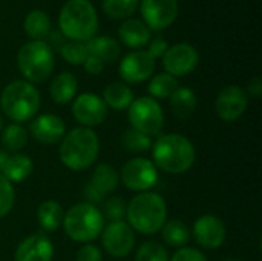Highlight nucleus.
I'll list each match as a JSON object with an SVG mask.
<instances>
[{
	"instance_id": "nucleus-1",
	"label": "nucleus",
	"mask_w": 262,
	"mask_h": 261,
	"mask_svg": "<svg viewBox=\"0 0 262 261\" xmlns=\"http://www.w3.org/2000/svg\"><path fill=\"white\" fill-rule=\"evenodd\" d=\"M154 165L167 174L187 172L196 158L192 142L181 134H164L152 146Z\"/></svg>"
},
{
	"instance_id": "nucleus-2",
	"label": "nucleus",
	"mask_w": 262,
	"mask_h": 261,
	"mask_svg": "<svg viewBox=\"0 0 262 261\" xmlns=\"http://www.w3.org/2000/svg\"><path fill=\"white\" fill-rule=\"evenodd\" d=\"M127 225L144 235H152L161 231L167 220V205L157 192H140L135 195L127 209Z\"/></svg>"
},
{
	"instance_id": "nucleus-3",
	"label": "nucleus",
	"mask_w": 262,
	"mask_h": 261,
	"mask_svg": "<svg viewBox=\"0 0 262 261\" xmlns=\"http://www.w3.org/2000/svg\"><path fill=\"white\" fill-rule=\"evenodd\" d=\"M98 151L100 140L95 131L80 126L64 134L58 155L61 163L71 171H84L95 163Z\"/></svg>"
},
{
	"instance_id": "nucleus-4",
	"label": "nucleus",
	"mask_w": 262,
	"mask_h": 261,
	"mask_svg": "<svg viewBox=\"0 0 262 261\" xmlns=\"http://www.w3.org/2000/svg\"><path fill=\"white\" fill-rule=\"evenodd\" d=\"M58 31L69 40L88 42L98 31V15L89 0H68L58 14Z\"/></svg>"
},
{
	"instance_id": "nucleus-5",
	"label": "nucleus",
	"mask_w": 262,
	"mask_h": 261,
	"mask_svg": "<svg viewBox=\"0 0 262 261\" xmlns=\"http://www.w3.org/2000/svg\"><path fill=\"white\" fill-rule=\"evenodd\" d=\"M0 108L14 123L29 122L40 109V94L37 88L26 80L11 82L2 91Z\"/></svg>"
},
{
	"instance_id": "nucleus-6",
	"label": "nucleus",
	"mask_w": 262,
	"mask_h": 261,
	"mask_svg": "<svg viewBox=\"0 0 262 261\" xmlns=\"http://www.w3.org/2000/svg\"><path fill=\"white\" fill-rule=\"evenodd\" d=\"M63 228L71 240L86 245L101 235L104 217L97 206L86 202L77 203L64 214Z\"/></svg>"
},
{
	"instance_id": "nucleus-7",
	"label": "nucleus",
	"mask_w": 262,
	"mask_h": 261,
	"mask_svg": "<svg viewBox=\"0 0 262 261\" xmlns=\"http://www.w3.org/2000/svg\"><path fill=\"white\" fill-rule=\"evenodd\" d=\"M54 52L45 40L25 43L17 54V66L29 83H41L49 78L54 69Z\"/></svg>"
},
{
	"instance_id": "nucleus-8",
	"label": "nucleus",
	"mask_w": 262,
	"mask_h": 261,
	"mask_svg": "<svg viewBox=\"0 0 262 261\" xmlns=\"http://www.w3.org/2000/svg\"><path fill=\"white\" fill-rule=\"evenodd\" d=\"M129 122L132 129L149 137L160 134L164 125V112L161 105L152 97H140L129 106Z\"/></svg>"
},
{
	"instance_id": "nucleus-9",
	"label": "nucleus",
	"mask_w": 262,
	"mask_h": 261,
	"mask_svg": "<svg viewBox=\"0 0 262 261\" xmlns=\"http://www.w3.org/2000/svg\"><path fill=\"white\" fill-rule=\"evenodd\" d=\"M118 175L121 178V183L129 191L135 192H147L158 182L157 166L154 165V162L143 157L129 160Z\"/></svg>"
},
{
	"instance_id": "nucleus-10",
	"label": "nucleus",
	"mask_w": 262,
	"mask_h": 261,
	"mask_svg": "<svg viewBox=\"0 0 262 261\" xmlns=\"http://www.w3.org/2000/svg\"><path fill=\"white\" fill-rule=\"evenodd\" d=\"M101 242L104 251L115 258L127 257L135 246V232L126 222H112L103 228Z\"/></svg>"
},
{
	"instance_id": "nucleus-11",
	"label": "nucleus",
	"mask_w": 262,
	"mask_h": 261,
	"mask_svg": "<svg viewBox=\"0 0 262 261\" xmlns=\"http://www.w3.org/2000/svg\"><path fill=\"white\" fill-rule=\"evenodd\" d=\"M140 11L150 31H163L177 20L180 6L178 0H141Z\"/></svg>"
},
{
	"instance_id": "nucleus-12",
	"label": "nucleus",
	"mask_w": 262,
	"mask_h": 261,
	"mask_svg": "<svg viewBox=\"0 0 262 261\" xmlns=\"http://www.w3.org/2000/svg\"><path fill=\"white\" fill-rule=\"evenodd\" d=\"M72 115L83 128H95L101 125L107 117V106L103 98L92 92L80 94L74 98Z\"/></svg>"
},
{
	"instance_id": "nucleus-13",
	"label": "nucleus",
	"mask_w": 262,
	"mask_h": 261,
	"mask_svg": "<svg viewBox=\"0 0 262 261\" xmlns=\"http://www.w3.org/2000/svg\"><path fill=\"white\" fill-rule=\"evenodd\" d=\"M200 55L198 51L189 43H178L169 46L166 54L163 55V68L167 74L177 77L189 75L198 66Z\"/></svg>"
},
{
	"instance_id": "nucleus-14",
	"label": "nucleus",
	"mask_w": 262,
	"mask_h": 261,
	"mask_svg": "<svg viewBox=\"0 0 262 261\" xmlns=\"http://www.w3.org/2000/svg\"><path fill=\"white\" fill-rule=\"evenodd\" d=\"M155 71V60L144 49H137L126 54L120 62V77L132 85L143 83L152 77Z\"/></svg>"
},
{
	"instance_id": "nucleus-15",
	"label": "nucleus",
	"mask_w": 262,
	"mask_h": 261,
	"mask_svg": "<svg viewBox=\"0 0 262 261\" xmlns=\"http://www.w3.org/2000/svg\"><path fill=\"white\" fill-rule=\"evenodd\" d=\"M247 105H249L247 92L239 86L230 85L220 91L215 102V109L221 120L235 122L246 112Z\"/></svg>"
},
{
	"instance_id": "nucleus-16",
	"label": "nucleus",
	"mask_w": 262,
	"mask_h": 261,
	"mask_svg": "<svg viewBox=\"0 0 262 261\" xmlns=\"http://www.w3.org/2000/svg\"><path fill=\"white\" fill-rule=\"evenodd\" d=\"M227 229L216 215H203L193 225V237L204 249H218L226 242Z\"/></svg>"
},
{
	"instance_id": "nucleus-17",
	"label": "nucleus",
	"mask_w": 262,
	"mask_h": 261,
	"mask_svg": "<svg viewBox=\"0 0 262 261\" xmlns=\"http://www.w3.org/2000/svg\"><path fill=\"white\" fill-rule=\"evenodd\" d=\"M31 137L43 145H54L60 142L66 134L64 122L54 114H41L35 117L29 125Z\"/></svg>"
},
{
	"instance_id": "nucleus-18",
	"label": "nucleus",
	"mask_w": 262,
	"mask_h": 261,
	"mask_svg": "<svg viewBox=\"0 0 262 261\" xmlns=\"http://www.w3.org/2000/svg\"><path fill=\"white\" fill-rule=\"evenodd\" d=\"M14 258L15 261H52V242L43 234H32L17 246Z\"/></svg>"
},
{
	"instance_id": "nucleus-19",
	"label": "nucleus",
	"mask_w": 262,
	"mask_h": 261,
	"mask_svg": "<svg viewBox=\"0 0 262 261\" xmlns=\"http://www.w3.org/2000/svg\"><path fill=\"white\" fill-rule=\"evenodd\" d=\"M118 37L123 45L135 51L147 46L152 38L150 29L140 18H126L118 28Z\"/></svg>"
},
{
	"instance_id": "nucleus-20",
	"label": "nucleus",
	"mask_w": 262,
	"mask_h": 261,
	"mask_svg": "<svg viewBox=\"0 0 262 261\" xmlns=\"http://www.w3.org/2000/svg\"><path fill=\"white\" fill-rule=\"evenodd\" d=\"M84 43H86L88 54L91 57L98 58L103 63H112V62L118 60V57L121 54L120 43L115 38L107 37V35L92 37L91 40H88Z\"/></svg>"
},
{
	"instance_id": "nucleus-21",
	"label": "nucleus",
	"mask_w": 262,
	"mask_h": 261,
	"mask_svg": "<svg viewBox=\"0 0 262 261\" xmlns=\"http://www.w3.org/2000/svg\"><path fill=\"white\" fill-rule=\"evenodd\" d=\"M77 88H78L77 77L72 72H61L54 77L49 86V94L57 105H66L75 98Z\"/></svg>"
},
{
	"instance_id": "nucleus-22",
	"label": "nucleus",
	"mask_w": 262,
	"mask_h": 261,
	"mask_svg": "<svg viewBox=\"0 0 262 261\" xmlns=\"http://www.w3.org/2000/svg\"><path fill=\"white\" fill-rule=\"evenodd\" d=\"M32 172V160L23 154H8V158L0 171V174L9 183H20L26 180Z\"/></svg>"
},
{
	"instance_id": "nucleus-23",
	"label": "nucleus",
	"mask_w": 262,
	"mask_h": 261,
	"mask_svg": "<svg viewBox=\"0 0 262 261\" xmlns=\"http://www.w3.org/2000/svg\"><path fill=\"white\" fill-rule=\"evenodd\" d=\"M64 211L60 203L54 200L43 202L37 209V222L46 232H54L63 225Z\"/></svg>"
},
{
	"instance_id": "nucleus-24",
	"label": "nucleus",
	"mask_w": 262,
	"mask_h": 261,
	"mask_svg": "<svg viewBox=\"0 0 262 261\" xmlns=\"http://www.w3.org/2000/svg\"><path fill=\"white\" fill-rule=\"evenodd\" d=\"M101 98L107 108H112L115 111H124L134 102V92L127 85L115 82L104 88Z\"/></svg>"
},
{
	"instance_id": "nucleus-25",
	"label": "nucleus",
	"mask_w": 262,
	"mask_h": 261,
	"mask_svg": "<svg viewBox=\"0 0 262 261\" xmlns=\"http://www.w3.org/2000/svg\"><path fill=\"white\" fill-rule=\"evenodd\" d=\"M23 29L26 35L32 40H45L51 32V18L41 9H32L26 14L23 22Z\"/></svg>"
},
{
	"instance_id": "nucleus-26",
	"label": "nucleus",
	"mask_w": 262,
	"mask_h": 261,
	"mask_svg": "<svg viewBox=\"0 0 262 261\" xmlns=\"http://www.w3.org/2000/svg\"><path fill=\"white\" fill-rule=\"evenodd\" d=\"M170 108L173 111V114L184 120V118H189L195 109H196V105H198V100H196V94L193 92V89L190 88H178L172 95H170Z\"/></svg>"
},
{
	"instance_id": "nucleus-27",
	"label": "nucleus",
	"mask_w": 262,
	"mask_h": 261,
	"mask_svg": "<svg viewBox=\"0 0 262 261\" xmlns=\"http://www.w3.org/2000/svg\"><path fill=\"white\" fill-rule=\"evenodd\" d=\"M118 182H120V175L115 171V168L107 163H100L94 169V174L89 183L106 197L107 194L114 192L118 188Z\"/></svg>"
},
{
	"instance_id": "nucleus-28",
	"label": "nucleus",
	"mask_w": 262,
	"mask_h": 261,
	"mask_svg": "<svg viewBox=\"0 0 262 261\" xmlns=\"http://www.w3.org/2000/svg\"><path fill=\"white\" fill-rule=\"evenodd\" d=\"M161 237L167 246L172 248H186L190 240V231L187 225L181 220H170L166 222L161 228Z\"/></svg>"
},
{
	"instance_id": "nucleus-29",
	"label": "nucleus",
	"mask_w": 262,
	"mask_h": 261,
	"mask_svg": "<svg viewBox=\"0 0 262 261\" xmlns=\"http://www.w3.org/2000/svg\"><path fill=\"white\" fill-rule=\"evenodd\" d=\"M2 145L8 152H17L21 151L28 143V131L18 125L11 123L5 129H2Z\"/></svg>"
},
{
	"instance_id": "nucleus-30",
	"label": "nucleus",
	"mask_w": 262,
	"mask_h": 261,
	"mask_svg": "<svg viewBox=\"0 0 262 261\" xmlns=\"http://www.w3.org/2000/svg\"><path fill=\"white\" fill-rule=\"evenodd\" d=\"M178 80L167 74V72H161L155 77H152V80L147 85V92L150 94L152 98H170V95L178 89Z\"/></svg>"
},
{
	"instance_id": "nucleus-31",
	"label": "nucleus",
	"mask_w": 262,
	"mask_h": 261,
	"mask_svg": "<svg viewBox=\"0 0 262 261\" xmlns=\"http://www.w3.org/2000/svg\"><path fill=\"white\" fill-rule=\"evenodd\" d=\"M138 2L140 0H103V11L114 20H124L137 11Z\"/></svg>"
},
{
	"instance_id": "nucleus-32",
	"label": "nucleus",
	"mask_w": 262,
	"mask_h": 261,
	"mask_svg": "<svg viewBox=\"0 0 262 261\" xmlns=\"http://www.w3.org/2000/svg\"><path fill=\"white\" fill-rule=\"evenodd\" d=\"M121 145L123 148L130 152V154H141L150 149L152 146V138L140 131L129 129L123 134L121 137Z\"/></svg>"
},
{
	"instance_id": "nucleus-33",
	"label": "nucleus",
	"mask_w": 262,
	"mask_h": 261,
	"mask_svg": "<svg viewBox=\"0 0 262 261\" xmlns=\"http://www.w3.org/2000/svg\"><path fill=\"white\" fill-rule=\"evenodd\" d=\"M58 51L61 57L71 65H83L89 57L84 42H74V40L64 42V45Z\"/></svg>"
},
{
	"instance_id": "nucleus-34",
	"label": "nucleus",
	"mask_w": 262,
	"mask_h": 261,
	"mask_svg": "<svg viewBox=\"0 0 262 261\" xmlns=\"http://www.w3.org/2000/svg\"><path fill=\"white\" fill-rule=\"evenodd\" d=\"M135 261H169V254L163 245L157 242H147L137 251Z\"/></svg>"
},
{
	"instance_id": "nucleus-35",
	"label": "nucleus",
	"mask_w": 262,
	"mask_h": 261,
	"mask_svg": "<svg viewBox=\"0 0 262 261\" xmlns=\"http://www.w3.org/2000/svg\"><path fill=\"white\" fill-rule=\"evenodd\" d=\"M14 203H15L14 186L0 174V218L6 217L12 211Z\"/></svg>"
},
{
	"instance_id": "nucleus-36",
	"label": "nucleus",
	"mask_w": 262,
	"mask_h": 261,
	"mask_svg": "<svg viewBox=\"0 0 262 261\" xmlns=\"http://www.w3.org/2000/svg\"><path fill=\"white\" fill-rule=\"evenodd\" d=\"M126 203L121 197H111L109 200L104 202V211H103V217H106L109 220V223L112 222H121L123 217L126 215Z\"/></svg>"
},
{
	"instance_id": "nucleus-37",
	"label": "nucleus",
	"mask_w": 262,
	"mask_h": 261,
	"mask_svg": "<svg viewBox=\"0 0 262 261\" xmlns=\"http://www.w3.org/2000/svg\"><path fill=\"white\" fill-rule=\"evenodd\" d=\"M169 261H207V258L201 251L195 248H181L173 254L172 258H169Z\"/></svg>"
},
{
	"instance_id": "nucleus-38",
	"label": "nucleus",
	"mask_w": 262,
	"mask_h": 261,
	"mask_svg": "<svg viewBox=\"0 0 262 261\" xmlns=\"http://www.w3.org/2000/svg\"><path fill=\"white\" fill-rule=\"evenodd\" d=\"M77 261H103L101 251L94 246L86 243L84 246H81L77 252Z\"/></svg>"
},
{
	"instance_id": "nucleus-39",
	"label": "nucleus",
	"mask_w": 262,
	"mask_h": 261,
	"mask_svg": "<svg viewBox=\"0 0 262 261\" xmlns=\"http://www.w3.org/2000/svg\"><path fill=\"white\" fill-rule=\"evenodd\" d=\"M167 49H169L167 42L164 38H161V37H157V38H150L146 51L150 54V57L154 60H157V58H163V55L166 54Z\"/></svg>"
},
{
	"instance_id": "nucleus-40",
	"label": "nucleus",
	"mask_w": 262,
	"mask_h": 261,
	"mask_svg": "<svg viewBox=\"0 0 262 261\" xmlns=\"http://www.w3.org/2000/svg\"><path fill=\"white\" fill-rule=\"evenodd\" d=\"M83 195H84V198H86V203L94 205V206L98 205V203H101L103 198H104V195H103L101 192H98L91 183L86 185V188H84V191H83Z\"/></svg>"
},
{
	"instance_id": "nucleus-41",
	"label": "nucleus",
	"mask_w": 262,
	"mask_h": 261,
	"mask_svg": "<svg viewBox=\"0 0 262 261\" xmlns=\"http://www.w3.org/2000/svg\"><path fill=\"white\" fill-rule=\"evenodd\" d=\"M83 66H84V69H86V72L88 74H91V75H98V74H101L103 72V68H104V63L103 62H100L98 58H95V57H88L86 58V62L83 63Z\"/></svg>"
},
{
	"instance_id": "nucleus-42",
	"label": "nucleus",
	"mask_w": 262,
	"mask_h": 261,
	"mask_svg": "<svg viewBox=\"0 0 262 261\" xmlns=\"http://www.w3.org/2000/svg\"><path fill=\"white\" fill-rule=\"evenodd\" d=\"M46 38H48V42H46V45L52 49V48H57V49H60L63 45H64V35L60 32V31H51L48 35H46Z\"/></svg>"
},
{
	"instance_id": "nucleus-43",
	"label": "nucleus",
	"mask_w": 262,
	"mask_h": 261,
	"mask_svg": "<svg viewBox=\"0 0 262 261\" xmlns=\"http://www.w3.org/2000/svg\"><path fill=\"white\" fill-rule=\"evenodd\" d=\"M247 92L252 95V97H255V98H258V97H261L262 94V80L261 77H253V78H250V82H249V85H247Z\"/></svg>"
},
{
	"instance_id": "nucleus-44",
	"label": "nucleus",
	"mask_w": 262,
	"mask_h": 261,
	"mask_svg": "<svg viewBox=\"0 0 262 261\" xmlns=\"http://www.w3.org/2000/svg\"><path fill=\"white\" fill-rule=\"evenodd\" d=\"M2 129H3V118H2V115H0V132H2Z\"/></svg>"
},
{
	"instance_id": "nucleus-45",
	"label": "nucleus",
	"mask_w": 262,
	"mask_h": 261,
	"mask_svg": "<svg viewBox=\"0 0 262 261\" xmlns=\"http://www.w3.org/2000/svg\"><path fill=\"white\" fill-rule=\"evenodd\" d=\"M227 261H238V260H227Z\"/></svg>"
}]
</instances>
